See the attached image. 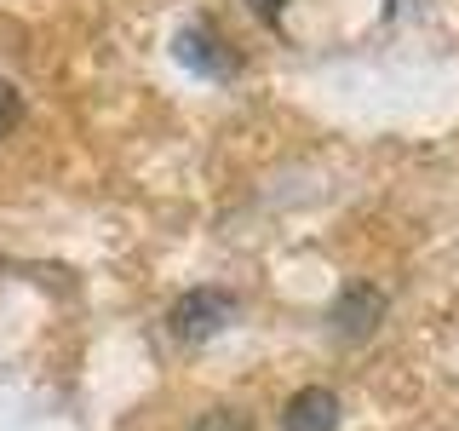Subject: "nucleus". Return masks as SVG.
Returning <instances> with one entry per match:
<instances>
[{
	"label": "nucleus",
	"instance_id": "2",
	"mask_svg": "<svg viewBox=\"0 0 459 431\" xmlns=\"http://www.w3.org/2000/svg\"><path fill=\"white\" fill-rule=\"evenodd\" d=\"M172 52H178L184 57V64H190V69H201V75H236V52H230V40L219 35V29H184V35H178V47H172Z\"/></svg>",
	"mask_w": 459,
	"mask_h": 431
},
{
	"label": "nucleus",
	"instance_id": "5",
	"mask_svg": "<svg viewBox=\"0 0 459 431\" xmlns=\"http://www.w3.org/2000/svg\"><path fill=\"white\" fill-rule=\"evenodd\" d=\"M18 121H23V98H18V86H12V81H0V138H6Z\"/></svg>",
	"mask_w": 459,
	"mask_h": 431
},
{
	"label": "nucleus",
	"instance_id": "3",
	"mask_svg": "<svg viewBox=\"0 0 459 431\" xmlns=\"http://www.w3.org/2000/svg\"><path fill=\"white\" fill-rule=\"evenodd\" d=\"M281 431H339V397L327 385H305L287 397L281 409Z\"/></svg>",
	"mask_w": 459,
	"mask_h": 431
},
{
	"label": "nucleus",
	"instance_id": "4",
	"mask_svg": "<svg viewBox=\"0 0 459 431\" xmlns=\"http://www.w3.org/2000/svg\"><path fill=\"white\" fill-rule=\"evenodd\" d=\"M385 316V299L373 294V287H356V294H344L339 299V334H373V322Z\"/></svg>",
	"mask_w": 459,
	"mask_h": 431
},
{
	"label": "nucleus",
	"instance_id": "7",
	"mask_svg": "<svg viewBox=\"0 0 459 431\" xmlns=\"http://www.w3.org/2000/svg\"><path fill=\"white\" fill-rule=\"evenodd\" d=\"M253 12H258L264 23H276V18H281V0H253Z\"/></svg>",
	"mask_w": 459,
	"mask_h": 431
},
{
	"label": "nucleus",
	"instance_id": "6",
	"mask_svg": "<svg viewBox=\"0 0 459 431\" xmlns=\"http://www.w3.org/2000/svg\"><path fill=\"white\" fill-rule=\"evenodd\" d=\"M195 431H253L241 414H230V409H212V414H201L195 420Z\"/></svg>",
	"mask_w": 459,
	"mask_h": 431
},
{
	"label": "nucleus",
	"instance_id": "1",
	"mask_svg": "<svg viewBox=\"0 0 459 431\" xmlns=\"http://www.w3.org/2000/svg\"><path fill=\"white\" fill-rule=\"evenodd\" d=\"M172 334L178 339H212L219 334V328H230L236 322V294H224V287H190V294L178 299V305H172Z\"/></svg>",
	"mask_w": 459,
	"mask_h": 431
}]
</instances>
